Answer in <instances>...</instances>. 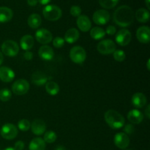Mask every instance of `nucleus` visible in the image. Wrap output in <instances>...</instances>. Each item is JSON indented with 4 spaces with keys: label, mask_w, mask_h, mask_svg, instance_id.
Returning <instances> with one entry per match:
<instances>
[{
    "label": "nucleus",
    "mask_w": 150,
    "mask_h": 150,
    "mask_svg": "<svg viewBox=\"0 0 150 150\" xmlns=\"http://www.w3.org/2000/svg\"><path fill=\"white\" fill-rule=\"evenodd\" d=\"M135 15L133 10L127 5H122L114 11L113 20L121 27H127L133 23Z\"/></svg>",
    "instance_id": "f257e3e1"
},
{
    "label": "nucleus",
    "mask_w": 150,
    "mask_h": 150,
    "mask_svg": "<svg viewBox=\"0 0 150 150\" xmlns=\"http://www.w3.org/2000/svg\"><path fill=\"white\" fill-rule=\"evenodd\" d=\"M104 119L105 122L111 128L114 130H118L124 127L125 120L124 117L117 112V111L113 109L108 110L104 114Z\"/></svg>",
    "instance_id": "f03ea898"
},
{
    "label": "nucleus",
    "mask_w": 150,
    "mask_h": 150,
    "mask_svg": "<svg viewBox=\"0 0 150 150\" xmlns=\"http://www.w3.org/2000/svg\"><path fill=\"white\" fill-rule=\"evenodd\" d=\"M42 15L46 20L50 21H58L62 16V11L59 7L54 4L46 5L42 10Z\"/></svg>",
    "instance_id": "7ed1b4c3"
},
{
    "label": "nucleus",
    "mask_w": 150,
    "mask_h": 150,
    "mask_svg": "<svg viewBox=\"0 0 150 150\" xmlns=\"http://www.w3.org/2000/svg\"><path fill=\"white\" fill-rule=\"evenodd\" d=\"M70 58L75 64H83L86 59V51L83 47L79 45L73 47L70 51Z\"/></svg>",
    "instance_id": "20e7f679"
},
{
    "label": "nucleus",
    "mask_w": 150,
    "mask_h": 150,
    "mask_svg": "<svg viewBox=\"0 0 150 150\" xmlns=\"http://www.w3.org/2000/svg\"><path fill=\"white\" fill-rule=\"evenodd\" d=\"M1 49L2 54H4L7 57H14L18 55L20 48L18 44L14 40H7L1 44Z\"/></svg>",
    "instance_id": "39448f33"
},
{
    "label": "nucleus",
    "mask_w": 150,
    "mask_h": 150,
    "mask_svg": "<svg viewBox=\"0 0 150 150\" xmlns=\"http://www.w3.org/2000/svg\"><path fill=\"white\" fill-rule=\"evenodd\" d=\"M97 50L100 54L103 55H109L113 54L117 50V45L115 42L111 40H103L98 42L97 45Z\"/></svg>",
    "instance_id": "423d86ee"
},
{
    "label": "nucleus",
    "mask_w": 150,
    "mask_h": 150,
    "mask_svg": "<svg viewBox=\"0 0 150 150\" xmlns=\"http://www.w3.org/2000/svg\"><path fill=\"white\" fill-rule=\"evenodd\" d=\"M18 130L12 123H6L0 129V135L6 140H13L18 136Z\"/></svg>",
    "instance_id": "0eeeda50"
},
{
    "label": "nucleus",
    "mask_w": 150,
    "mask_h": 150,
    "mask_svg": "<svg viewBox=\"0 0 150 150\" xmlns=\"http://www.w3.org/2000/svg\"><path fill=\"white\" fill-rule=\"evenodd\" d=\"M30 85L25 79H18L12 85V92L16 95H23L29 90Z\"/></svg>",
    "instance_id": "6e6552de"
},
{
    "label": "nucleus",
    "mask_w": 150,
    "mask_h": 150,
    "mask_svg": "<svg viewBox=\"0 0 150 150\" xmlns=\"http://www.w3.org/2000/svg\"><path fill=\"white\" fill-rule=\"evenodd\" d=\"M132 39L131 32L127 29H122L116 35V42L121 46H125L130 42Z\"/></svg>",
    "instance_id": "1a4fd4ad"
},
{
    "label": "nucleus",
    "mask_w": 150,
    "mask_h": 150,
    "mask_svg": "<svg viewBox=\"0 0 150 150\" xmlns=\"http://www.w3.org/2000/svg\"><path fill=\"white\" fill-rule=\"evenodd\" d=\"M92 20H93L94 23L97 25H100V26L105 25L109 21L110 13L107 10H103V9L98 10L94 13Z\"/></svg>",
    "instance_id": "9d476101"
},
{
    "label": "nucleus",
    "mask_w": 150,
    "mask_h": 150,
    "mask_svg": "<svg viewBox=\"0 0 150 150\" xmlns=\"http://www.w3.org/2000/svg\"><path fill=\"white\" fill-rule=\"evenodd\" d=\"M35 39L40 43L42 45H47L52 42L53 40V35L50 31L48 29H38L35 33Z\"/></svg>",
    "instance_id": "9b49d317"
},
{
    "label": "nucleus",
    "mask_w": 150,
    "mask_h": 150,
    "mask_svg": "<svg viewBox=\"0 0 150 150\" xmlns=\"http://www.w3.org/2000/svg\"><path fill=\"white\" fill-rule=\"evenodd\" d=\"M114 142L119 149H125L130 144V139L125 133H118L114 136Z\"/></svg>",
    "instance_id": "f8f14e48"
},
{
    "label": "nucleus",
    "mask_w": 150,
    "mask_h": 150,
    "mask_svg": "<svg viewBox=\"0 0 150 150\" xmlns=\"http://www.w3.org/2000/svg\"><path fill=\"white\" fill-rule=\"evenodd\" d=\"M30 129L35 135L41 136V135L44 134L46 130V125L42 120L36 119L31 124Z\"/></svg>",
    "instance_id": "ddd939ff"
},
{
    "label": "nucleus",
    "mask_w": 150,
    "mask_h": 150,
    "mask_svg": "<svg viewBox=\"0 0 150 150\" xmlns=\"http://www.w3.org/2000/svg\"><path fill=\"white\" fill-rule=\"evenodd\" d=\"M136 38L142 43H149L150 41V29L149 26H140L136 31Z\"/></svg>",
    "instance_id": "4468645a"
},
{
    "label": "nucleus",
    "mask_w": 150,
    "mask_h": 150,
    "mask_svg": "<svg viewBox=\"0 0 150 150\" xmlns=\"http://www.w3.org/2000/svg\"><path fill=\"white\" fill-rule=\"evenodd\" d=\"M38 55L44 61H50L54 57V51L51 46L43 45L38 50Z\"/></svg>",
    "instance_id": "2eb2a0df"
},
{
    "label": "nucleus",
    "mask_w": 150,
    "mask_h": 150,
    "mask_svg": "<svg viewBox=\"0 0 150 150\" xmlns=\"http://www.w3.org/2000/svg\"><path fill=\"white\" fill-rule=\"evenodd\" d=\"M76 23H77L78 28L83 32H89L92 27L90 19L85 15H81L80 16H79L76 21Z\"/></svg>",
    "instance_id": "dca6fc26"
},
{
    "label": "nucleus",
    "mask_w": 150,
    "mask_h": 150,
    "mask_svg": "<svg viewBox=\"0 0 150 150\" xmlns=\"http://www.w3.org/2000/svg\"><path fill=\"white\" fill-rule=\"evenodd\" d=\"M131 103L136 108H142L146 105L147 99L144 94L142 92H136L132 96Z\"/></svg>",
    "instance_id": "f3484780"
},
{
    "label": "nucleus",
    "mask_w": 150,
    "mask_h": 150,
    "mask_svg": "<svg viewBox=\"0 0 150 150\" xmlns=\"http://www.w3.org/2000/svg\"><path fill=\"white\" fill-rule=\"evenodd\" d=\"M15 79V73L8 67H0V80L4 83H10Z\"/></svg>",
    "instance_id": "a211bd4d"
},
{
    "label": "nucleus",
    "mask_w": 150,
    "mask_h": 150,
    "mask_svg": "<svg viewBox=\"0 0 150 150\" xmlns=\"http://www.w3.org/2000/svg\"><path fill=\"white\" fill-rule=\"evenodd\" d=\"M31 80H32V83L36 86H42L48 82V78L42 72L35 71L32 73Z\"/></svg>",
    "instance_id": "6ab92c4d"
},
{
    "label": "nucleus",
    "mask_w": 150,
    "mask_h": 150,
    "mask_svg": "<svg viewBox=\"0 0 150 150\" xmlns=\"http://www.w3.org/2000/svg\"><path fill=\"white\" fill-rule=\"evenodd\" d=\"M127 120L132 124H140L144 120V114L138 109H132L127 114Z\"/></svg>",
    "instance_id": "aec40b11"
},
{
    "label": "nucleus",
    "mask_w": 150,
    "mask_h": 150,
    "mask_svg": "<svg viewBox=\"0 0 150 150\" xmlns=\"http://www.w3.org/2000/svg\"><path fill=\"white\" fill-rule=\"evenodd\" d=\"M80 38V34L79 30L76 28H70L64 34V40L69 44H73L76 42Z\"/></svg>",
    "instance_id": "412c9836"
},
{
    "label": "nucleus",
    "mask_w": 150,
    "mask_h": 150,
    "mask_svg": "<svg viewBox=\"0 0 150 150\" xmlns=\"http://www.w3.org/2000/svg\"><path fill=\"white\" fill-rule=\"evenodd\" d=\"M35 40L34 38L30 35H25L21 38L20 46L23 51H29L33 48Z\"/></svg>",
    "instance_id": "4be33fe9"
},
{
    "label": "nucleus",
    "mask_w": 150,
    "mask_h": 150,
    "mask_svg": "<svg viewBox=\"0 0 150 150\" xmlns=\"http://www.w3.org/2000/svg\"><path fill=\"white\" fill-rule=\"evenodd\" d=\"M13 17V12L7 7H0V23H7Z\"/></svg>",
    "instance_id": "5701e85b"
},
{
    "label": "nucleus",
    "mask_w": 150,
    "mask_h": 150,
    "mask_svg": "<svg viewBox=\"0 0 150 150\" xmlns=\"http://www.w3.org/2000/svg\"><path fill=\"white\" fill-rule=\"evenodd\" d=\"M42 23V18L37 13H33L30 15L27 19V23L29 26L32 29H35L39 28V26L41 25Z\"/></svg>",
    "instance_id": "b1692460"
},
{
    "label": "nucleus",
    "mask_w": 150,
    "mask_h": 150,
    "mask_svg": "<svg viewBox=\"0 0 150 150\" xmlns=\"http://www.w3.org/2000/svg\"><path fill=\"white\" fill-rule=\"evenodd\" d=\"M29 150H45V142L41 138H35L31 141L29 145Z\"/></svg>",
    "instance_id": "393cba45"
},
{
    "label": "nucleus",
    "mask_w": 150,
    "mask_h": 150,
    "mask_svg": "<svg viewBox=\"0 0 150 150\" xmlns=\"http://www.w3.org/2000/svg\"><path fill=\"white\" fill-rule=\"evenodd\" d=\"M136 20L140 23H146L149 20V12L145 8H140L137 10L135 14Z\"/></svg>",
    "instance_id": "a878e982"
},
{
    "label": "nucleus",
    "mask_w": 150,
    "mask_h": 150,
    "mask_svg": "<svg viewBox=\"0 0 150 150\" xmlns=\"http://www.w3.org/2000/svg\"><path fill=\"white\" fill-rule=\"evenodd\" d=\"M45 90L48 95L54 96L59 92V86L58 83L53 81H48L45 83Z\"/></svg>",
    "instance_id": "bb28decb"
},
{
    "label": "nucleus",
    "mask_w": 150,
    "mask_h": 150,
    "mask_svg": "<svg viewBox=\"0 0 150 150\" xmlns=\"http://www.w3.org/2000/svg\"><path fill=\"white\" fill-rule=\"evenodd\" d=\"M89 31H90V37L95 40H102L105 35V30L103 28L99 27V26L92 28Z\"/></svg>",
    "instance_id": "cd10ccee"
},
{
    "label": "nucleus",
    "mask_w": 150,
    "mask_h": 150,
    "mask_svg": "<svg viewBox=\"0 0 150 150\" xmlns=\"http://www.w3.org/2000/svg\"><path fill=\"white\" fill-rule=\"evenodd\" d=\"M120 0H98L100 5L105 9H112L118 4Z\"/></svg>",
    "instance_id": "c85d7f7f"
},
{
    "label": "nucleus",
    "mask_w": 150,
    "mask_h": 150,
    "mask_svg": "<svg viewBox=\"0 0 150 150\" xmlns=\"http://www.w3.org/2000/svg\"><path fill=\"white\" fill-rule=\"evenodd\" d=\"M57 139V136L55 132L52 131V130H49V131H46L44 133L43 136V141L45 143L48 144H52L56 142Z\"/></svg>",
    "instance_id": "c756f323"
},
{
    "label": "nucleus",
    "mask_w": 150,
    "mask_h": 150,
    "mask_svg": "<svg viewBox=\"0 0 150 150\" xmlns=\"http://www.w3.org/2000/svg\"><path fill=\"white\" fill-rule=\"evenodd\" d=\"M31 127V122L29 120H26V119H23V120H20V121L18 122V128L20 130L23 132L28 131V130L30 129Z\"/></svg>",
    "instance_id": "7c9ffc66"
},
{
    "label": "nucleus",
    "mask_w": 150,
    "mask_h": 150,
    "mask_svg": "<svg viewBox=\"0 0 150 150\" xmlns=\"http://www.w3.org/2000/svg\"><path fill=\"white\" fill-rule=\"evenodd\" d=\"M12 97L11 91L8 89H2L0 90V100L2 102H7Z\"/></svg>",
    "instance_id": "2f4dec72"
},
{
    "label": "nucleus",
    "mask_w": 150,
    "mask_h": 150,
    "mask_svg": "<svg viewBox=\"0 0 150 150\" xmlns=\"http://www.w3.org/2000/svg\"><path fill=\"white\" fill-rule=\"evenodd\" d=\"M113 57H114V59L116 61L121 62H123L125 59L126 54L123 50H116L113 53Z\"/></svg>",
    "instance_id": "473e14b6"
},
{
    "label": "nucleus",
    "mask_w": 150,
    "mask_h": 150,
    "mask_svg": "<svg viewBox=\"0 0 150 150\" xmlns=\"http://www.w3.org/2000/svg\"><path fill=\"white\" fill-rule=\"evenodd\" d=\"M53 42V45H54L55 48H62L64 45V38H61V37H57L55 38L54 39H53L52 40Z\"/></svg>",
    "instance_id": "72a5a7b5"
},
{
    "label": "nucleus",
    "mask_w": 150,
    "mask_h": 150,
    "mask_svg": "<svg viewBox=\"0 0 150 150\" xmlns=\"http://www.w3.org/2000/svg\"><path fill=\"white\" fill-rule=\"evenodd\" d=\"M70 13L73 17H79L81 14V8L79 6L73 5L70 7Z\"/></svg>",
    "instance_id": "f704fd0d"
},
{
    "label": "nucleus",
    "mask_w": 150,
    "mask_h": 150,
    "mask_svg": "<svg viewBox=\"0 0 150 150\" xmlns=\"http://www.w3.org/2000/svg\"><path fill=\"white\" fill-rule=\"evenodd\" d=\"M123 130H124V133L128 136V135H132L134 133L135 127L132 124H127L125 126Z\"/></svg>",
    "instance_id": "c9c22d12"
},
{
    "label": "nucleus",
    "mask_w": 150,
    "mask_h": 150,
    "mask_svg": "<svg viewBox=\"0 0 150 150\" xmlns=\"http://www.w3.org/2000/svg\"><path fill=\"white\" fill-rule=\"evenodd\" d=\"M105 34L108 35H114L117 32V29H116L115 26H112V25H110L108 27L106 28V30L105 31Z\"/></svg>",
    "instance_id": "e433bc0d"
},
{
    "label": "nucleus",
    "mask_w": 150,
    "mask_h": 150,
    "mask_svg": "<svg viewBox=\"0 0 150 150\" xmlns=\"http://www.w3.org/2000/svg\"><path fill=\"white\" fill-rule=\"evenodd\" d=\"M25 147V144L22 141H18L16 142L14 146V149L16 150H23Z\"/></svg>",
    "instance_id": "4c0bfd02"
},
{
    "label": "nucleus",
    "mask_w": 150,
    "mask_h": 150,
    "mask_svg": "<svg viewBox=\"0 0 150 150\" xmlns=\"http://www.w3.org/2000/svg\"><path fill=\"white\" fill-rule=\"evenodd\" d=\"M23 58L26 60H32V58H33V54H32V51H25L24 54H23Z\"/></svg>",
    "instance_id": "58836bf2"
},
{
    "label": "nucleus",
    "mask_w": 150,
    "mask_h": 150,
    "mask_svg": "<svg viewBox=\"0 0 150 150\" xmlns=\"http://www.w3.org/2000/svg\"><path fill=\"white\" fill-rule=\"evenodd\" d=\"M144 114L147 119H150V105H146V108H145Z\"/></svg>",
    "instance_id": "ea45409f"
},
{
    "label": "nucleus",
    "mask_w": 150,
    "mask_h": 150,
    "mask_svg": "<svg viewBox=\"0 0 150 150\" xmlns=\"http://www.w3.org/2000/svg\"><path fill=\"white\" fill-rule=\"evenodd\" d=\"M27 4H29V6H32V7H34V6H36L37 4L38 3V0H27Z\"/></svg>",
    "instance_id": "a19ab883"
},
{
    "label": "nucleus",
    "mask_w": 150,
    "mask_h": 150,
    "mask_svg": "<svg viewBox=\"0 0 150 150\" xmlns=\"http://www.w3.org/2000/svg\"><path fill=\"white\" fill-rule=\"evenodd\" d=\"M38 1L40 4H42V5H46V4H48L51 0H38Z\"/></svg>",
    "instance_id": "79ce46f5"
},
{
    "label": "nucleus",
    "mask_w": 150,
    "mask_h": 150,
    "mask_svg": "<svg viewBox=\"0 0 150 150\" xmlns=\"http://www.w3.org/2000/svg\"><path fill=\"white\" fill-rule=\"evenodd\" d=\"M55 150H66L65 147H64V146H62V145H59L58 146H57L56 147Z\"/></svg>",
    "instance_id": "37998d69"
},
{
    "label": "nucleus",
    "mask_w": 150,
    "mask_h": 150,
    "mask_svg": "<svg viewBox=\"0 0 150 150\" xmlns=\"http://www.w3.org/2000/svg\"><path fill=\"white\" fill-rule=\"evenodd\" d=\"M3 61H4V57H3L2 53L0 51V65L3 63Z\"/></svg>",
    "instance_id": "c03bdc74"
},
{
    "label": "nucleus",
    "mask_w": 150,
    "mask_h": 150,
    "mask_svg": "<svg viewBox=\"0 0 150 150\" xmlns=\"http://www.w3.org/2000/svg\"><path fill=\"white\" fill-rule=\"evenodd\" d=\"M145 3H146V6L148 10H150V0H145Z\"/></svg>",
    "instance_id": "a18cd8bd"
},
{
    "label": "nucleus",
    "mask_w": 150,
    "mask_h": 150,
    "mask_svg": "<svg viewBox=\"0 0 150 150\" xmlns=\"http://www.w3.org/2000/svg\"><path fill=\"white\" fill-rule=\"evenodd\" d=\"M149 63H150V60L148 59L147 62H146V67H147V70H149L150 67H149Z\"/></svg>",
    "instance_id": "49530a36"
},
{
    "label": "nucleus",
    "mask_w": 150,
    "mask_h": 150,
    "mask_svg": "<svg viewBox=\"0 0 150 150\" xmlns=\"http://www.w3.org/2000/svg\"><path fill=\"white\" fill-rule=\"evenodd\" d=\"M4 150H16V149L13 147H7V148H6V149H4Z\"/></svg>",
    "instance_id": "de8ad7c7"
},
{
    "label": "nucleus",
    "mask_w": 150,
    "mask_h": 150,
    "mask_svg": "<svg viewBox=\"0 0 150 150\" xmlns=\"http://www.w3.org/2000/svg\"><path fill=\"white\" fill-rule=\"evenodd\" d=\"M125 150H130V149H125Z\"/></svg>",
    "instance_id": "09e8293b"
}]
</instances>
